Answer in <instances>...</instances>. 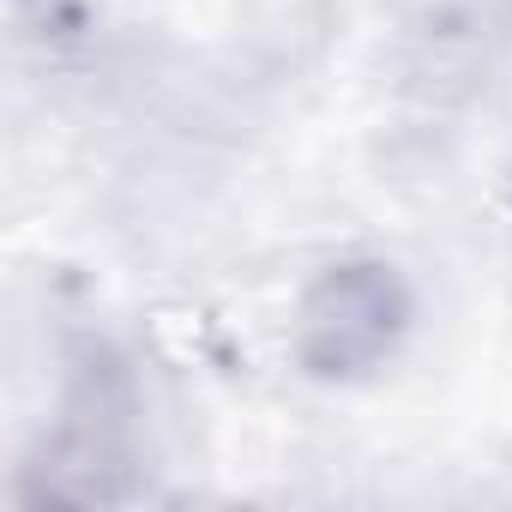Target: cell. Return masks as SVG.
Listing matches in <instances>:
<instances>
[{"instance_id":"cell-1","label":"cell","mask_w":512,"mask_h":512,"mask_svg":"<svg viewBox=\"0 0 512 512\" xmlns=\"http://www.w3.org/2000/svg\"><path fill=\"white\" fill-rule=\"evenodd\" d=\"M416 296L404 272L374 253L320 266L290 314V356L320 386H356L374 380L410 338Z\"/></svg>"}]
</instances>
